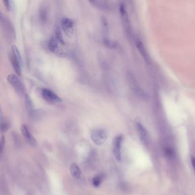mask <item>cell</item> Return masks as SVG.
<instances>
[{
    "label": "cell",
    "instance_id": "obj_9",
    "mask_svg": "<svg viewBox=\"0 0 195 195\" xmlns=\"http://www.w3.org/2000/svg\"><path fill=\"white\" fill-rule=\"evenodd\" d=\"M123 140V136L119 135L116 136L113 141V152L116 159L118 161L121 160V148L122 142Z\"/></svg>",
    "mask_w": 195,
    "mask_h": 195
},
{
    "label": "cell",
    "instance_id": "obj_21",
    "mask_svg": "<svg viewBox=\"0 0 195 195\" xmlns=\"http://www.w3.org/2000/svg\"><path fill=\"white\" fill-rule=\"evenodd\" d=\"M104 43L106 46H108L110 48H115L117 46V43L114 41H111L108 40H105L104 41Z\"/></svg>",
    "mask_w": 195,
    "mask_h": 195
},
{
    "label": "cell",
    "instance_id": "obj_3",
    "mask_svg": "<svg viewBox=\"0 0 195 195\" xmlns=\"http://www.w3.org/2000/svg\"><path fill=\"white\" fill-rule=\"evenodd\" d=\"M0 21L2 29L4 31L5 37L9 41H12L13 40H14L16 37L13 26L7 18L4 17L2 14H1L0 16Z\"/></svg>",
    "mask_w": 195,
    "mask_h": 195
},
{
    "label": "cell",
    "instance_id": "obj_2",
    "mask_svg": "<svg viewBox=\"0 0 195 195\" xmlns=\"http://www.w3.org/2000/svg\"><path fill=\"white\" fill-rule=\"evenodd\" d=\"M127 79L130 89L136 96L143 100H146L147 99V94L138 85L135 77L131 73H128Z\"/></svg>",
    "mask_w": 195,
    "mask_h": 195
},
{
    "label": "cell",
    "instance_id": "obj_10",
    "mask_svg": "<svg viewBox=\"0 0 195 195\" xmlns=\"http://www.w3.org/2000/svg\"><path fill=\"white\" fill-rule=\"evenodd\" d=\"M136 127L143 144L148 145L150 143V137L145 128L140 122L136 123Z\"/></svg>",
    "mask_w": 195,
    "mask_h": 195
},
{
    "label": "cell",
    "instance_id": "obj_7",
    "mask_svg": "<svg viewBox=\"0 0 195 195\" xmlns=\"http://www.w3.org/2000/svg\"><path fill=\"white\" fill-rule=\"evenodd\" d=\"M41 96L43 99L49 103H59L62 101V100L59 96L47 88H43L41 90Z\"/></svg>",
    "mask_w": 195,
    "mask_h": 195
},
{
    "label": "cell",
    "instance_id": "obj_4",
    "mask_svg": "<svg viewBox=\"0 0 195 195\" xmlns=\"http://www.w3.org/2000/svg\"><path fill=\"white\" fill-rule=\"evenodd\" d=\"M108 135L106 132L101 129H94L91 133V140L97 145H101L107 140Z\"/></svg>",
    "mask_w": 195,
    "mask_h": 195
},
{
    "label": "cell",
    "instance_id": "obj_18",
    "mask_svg": "<svg viewBox=\"0 0 195 195\" xmlns=\"http://www.w3.org/2000/svg\"><path fill=\"white\" fill-rule=\"evenodd\" d=\"M9 128V123L8 121L6 119H2L1 117V130L2 132H5L8 130Z\"/></svg>",
    "mask_w": 195,
    "mask_h": 195
},
{
    "label": "cell",
    "instance_id": "obj_20",
    "mask_svg": "<svg viewBox=\"0 0 195 195\" xmlns=\"http://www.w3.org/2000/svg\"><path fill=\"white\" fill-rule=\"evenodd\" d=\"M164 154L166 157H172L175 154V152L172 148L170 146H166L164 148Z\"/></svg>",
    "mask_w": 195,
    "mask_h": 195
},
{
    "label": "cell",
    "instance_id": "obj_15",
    "mask_svg": "<svg viewBox=\"0 0 195 195\" xmlns=\"http://www.w3.org/2000/svg\"><path fill=\"white\" fill-rule=\"evenodd\" d=\"M70 172L75 178H80L81 176V170L80 167L75 163H72L70 166Z\"/></svg>",
    "mask_w": 195,
    "mask_h": 195
},
{
    "label": "cell",
    "instance_id": "obj_13",
    "mask_svg": "<svg viewBox=\"0 0 195 195\" xmlns=\"http://www.w3.org/2000/svg\"><path fill=\"white\" fill-rule=\"evenodd\" d=\"M21 132L22 135L28 141V143L32 145H36L37 144V141L33 136L30 132L28 128L25 125H22L21 127Z\"/></svg>",
    "mask_w": 195,
    "mask_h": 195
},
{
    "label": "cell",
    "instance_id": "obj_24",
    "mask_svg": "<svg viewBox=\"0 0 195 195\" xmlns=\"http://www.w3.org/2000/svg\"><path fill=\"white\" fill-rule=\"evenodd\" d=\"M191 163H192V167H193V169H194L195 173V157L192 156V157H191Z\"/></svg>",
    "mask_w": 195,
    "mask_h": 195
},
{
    "label": "cell",
    "instance_id": "obj_12",
    "mask_svg": "<svg viewBox=\"0 0 195 195\" xmlns=\"http://www.w3.org/2000/svg\"><path fill=\"white\" fill-rule=\"evenodd\" d=\"M120 12L123 24H124L127 31L129 32L130 30V24H129L128 14L125 8V6L123 3H121L120 5Z\"/></svg>",
    "mask_w": 195,
    "mask_h": 195
},
{
    "label": "cell",
    "instance_id": "obj_16",
    "mask_svg": "<svg viewBox=\"0 0 195 195\" xmlns=\"http://www.w3.org/2000/svg\"><path fill=\"white\" fill-rule=\"evenodd\" d=\"M89 2L94 7L101 10H108L109 8L108 2L105 1H89Z\"/></svg>",
    "mask_w": 195,
    "mask_h": 195
},
{
    "label": "cell",
    "instance_id": "obj_14",
    "mask_svg": "<svg viewBox=\"0 0 195 195\" xmlns=\"http://www.w3.org/2000/svg\"><path fill=\"white\" fill-rule=\"evenodd\" d=\"M25 104L26 109L29 115L32 116H33L35 112L33 103L31 98L27 94H26L25 95Z\"/></svg>",
    "mask_w": 195,
    "mask_h": 195
},
{
    "label": "cell",
    "instance_id": "obj_19",
    "mask_svg": "<svg viewBox=\"0 0 195 195\" xmlns=\"http://www.w3.org/2000/svg\"><path fill=\"white\" fill-rule=\"evenodd\" d=\"M102 180V176L101 175H97L92 179V184L95 188H97L100 186Z\"/></svg>",
    "mask_w": 195,
    "mask_h": 195
},
{
    "label": "cell",
    "instance_id": "obj_6",
    "mask_svg": "<svg viewBox=\"0 0 195 195\" xmlns=\"http://www.w3.org/2000/svg\"><path fill=\"white\" fill-rule=\"evenodd\" d=\"M61 29L68 37H72L73 34L75 23L69 18L64 17L61 21Z\"/></svg>",
    "mask_w": 195,
    "mask_h": 195
},
{
    "label": "cell",
    "instance_id": "obj_11",
    "mask_svg": "<svg viewBox=\"0 0 195 195\" xmlns=\"http://www.w3.org/2000/svg\"><path fill=\"white\" fill-rule=\"evenodd\" d=\"M135 45L136 48L145 61L148 64H150L151 63V59L149 54H148L146 49L144 45L140 40L136 39L135 40Z\"/></svg>",
    "mask_w": 195,
    "mask_h": 195
},
{
    "label": "cell",
    "instance_id": "obj_8",
    "mask_svg": "<svg viewBox=\"0 0 195 195\" xmlns=\"http://www.w3.org/2000/svg\"><path fill=\"white\" fill-rule=\"evenodd\" d=\"M7 78L8 82L12 85V86L16 91V92H17V93L19 94L22 92L24 90L23 85L17 75L11 74L8 75Z\"/></svg>",
    "mask_w": 195,
    "mask_h": 195
},
{
    "label": "cell",
    "instance_id": "obj_1",
    "mask_svg": "<svg viewBox=\"0 0 195 195\" xmlns=\"http://www.w3.org/2000/svg\"><path fill=\"white\" fill-rule=\"evenodd\" d=\"M10 61L16 73L18 76H21L22 58L20 51L16 45H13L12 47V53L10 55Z\"/></svg>",
    "mask_w": 195,
    "mask_h": 195
},
{
    "label": "cell",
    "instance_id": "obj_23",
    "mask_svg": "<svg viewBox=\"0 0 195 195\" xmlns=\"http://www.w3.org/2000/svg\"><path fill=\"white\" fill-rule=\"evenodd\" d=\"M4 2L5 6L6 7L7 9L8 10H10L11 8H12V4H11V2H12L10 1H4Z\"/></svg>",
    "mask_w": 195,
    "mask_h": 195
},
{
    "label": "cell",
    "instance_id": "obj_17",
    "mask_svg": "<svg viewBox=\"0 0 195 195\" xmlns=\"http://www.w3.org/2000/svg\"><path fill=\"white\" fill-rule=\"evenodd\" d=\"M55 37L56 38V39L57 40V41L59 42L62 45H65V43L63 37V35H62V33L61 30V29H59V27H57L55 31Z\"/></svg>",
    "mask_w": 195,
    "mask_h": 195
},
{
    "label": "cell",
    "instance_id": "obj_5",
    "mask_svg": "<svg viewBox=\"0 0 195 195\" xmlns=\"http://www.w3.org/2000/svg\"><path fill=\"white\" fill-rule=\"evenodd\" d=\"M59 43L55 36L51 37L48 43V49L52 53L57 55L59 57H65L67 56V53L59 46Z\"/></svg>",
    "mask_w": 195,
    "mask_h": 195
},
{
    "label": "cell",
    "instance_id": "obj_22",
    "mask_svg": "<svg viewBox=\"0 0 195 195\" xmlns=\"http://www.w3.org/2000/svg\"><path fill=\"white\" fill-rule=\"evenodd\" d=\"M0 144H0V152H1V154H2L4 148V145H5V137L3 136H2V137H1Z\"/></svg>",
    "mask_w": 195,
    "mask_h": 195
}]
</instances>
